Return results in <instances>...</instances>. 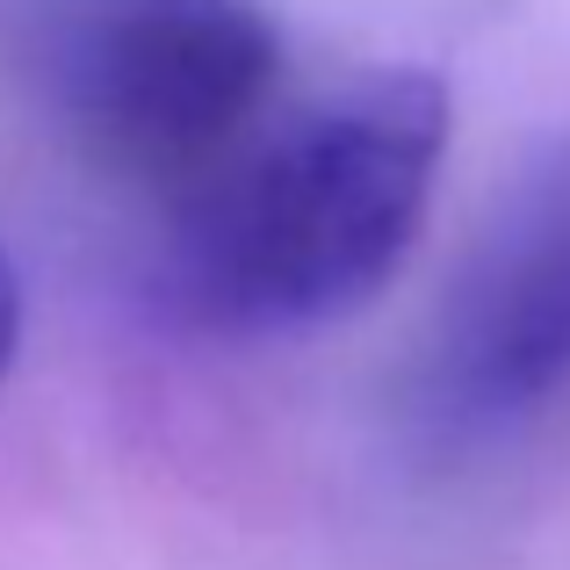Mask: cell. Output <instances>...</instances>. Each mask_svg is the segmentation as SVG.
I'll use <instances>...</instances> for the list:
<instances>
[{"instance_id": "cell-1", "label": "cell", "mask_w": 570, "mask_h": 570, "mask_svg": "<svg viewBox=\"0 0 570 570\" xmlns=\"http://www.w3.org/2000/svg\"><path fill=\"white\" fill-rule=\"evenodd\" d=\"M448 153V87L383 66L275 109L167 203L159 304L217 340H289L362 311L404 267Z\"/></svg>"}, {"instance_id": "cell-2", "label": "cell", "mask_w": 570, "mask_h": 570, "mask_svg": "<svg viewBox=\"0 0 570 570\" xmlns=\"http://www.w3.org/2000/svg\"><path fill=\"white\" fill-rule=\"evenodd\" d=\"M282 95V29L261 0H80L58 37L72 138L116 181L181 203Z\"/></svg>"}, {"instance_id": "cell-3", "label": "cell", "mask_w": 570, "mask_h": 570, "mask_svg": "<svg viewBox=\"0 0 570 570\" xmlns=\"http://www.w3.org/2000/svg\"><path fill=\"white\" fill-rule=\"evenodd\" d=\"M570 397V130L491 195L412 354V419L448 448Z\"/></svg>"}, {"instance_id": "cell-4", "label": "cell", "mask_w": 570, "mask_h": 570, "mask_svg": "<svg viewBox=\"0 0 570 570\" xmlns=\"http://www.w3.org/2000/svg\"><path fill=\"white\" fill-rule=\"evenodd\" d=\"M14 347H22V282H14L8 253H0V376H8Z\"/></svg>"}]
</instances>
